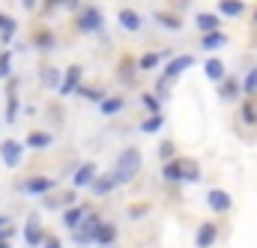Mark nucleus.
<instances>
[{
	"label": "nucleus",
	"instance_id": "f257e3e1",
	"mask_svg": "<svg viewBox=\"0 0 257 248\" xmlns=\"http://www.w3.org/2000/svg\"><path fill=\"white\" fill-rule=\"evenodd\" d=\"M162 177L168 180V183H197L200 180V168H197V162L194 159H174V162H168L165 168H162Z\"/></svg>",
	"mask_w": 257,
	"mask_h": 248
},
{
	"label": "nucleus",
	"instance_id": "f03ea898",
	"mask_svg": "<svg viewBox=\"0 0 257 248\" xmlns=\"http://www.w3.org/2000/svg\"><path fill=\"white\" fill-rule=\"evenodd\" d=\"M138 171H141V150L138 147H126V150H120V156H117V165H114V177H117V183L120 186H126L132 183L135 177H138Z\"/></svg>",
	"mask_w": 257,
	"mask_h": 248
},
{
	"label": "nucleus",
	"instance_id": "7ed1b4c3",
	"mask_svg": "<svg viewBox=\"0 0 257 248\" xmlns=\"http://www.w3.org/2000/svg\"><path fill=\"white\" fill-rule=\"evenodd\" d=\"M99 227H102V218L90 209V215L81 221V227L72 233V239L78 242V245H90V242H96V236H99Z\"/></svg>",
	"mask_w": 257,
	"mask_h": 248
},
{
	"label": "nucleus",
	"instance_id": "20e7f679",
	"mask_svg": "<svg viewBox=\"0 0 257 248\" xmlns=\"http://www.w3.org/2000/svg\"><path fill=\"white\" fill-rule=\"evenodd\" d=\"M102 12L96 9V6H81L78 9V30L81 33H96V30H102Z\"/></svg>",
	"mask_w": 257,
	"mask_h": 248
},
{
	"label": "nucleus",
	"instance_id": "39448f33",
	"mask_svg": "<svg viewBox=\"0 0 257 248\" xmlns=\"http://www.w3.org/2000/svg\"><path fill=\"white\" fill-rule=\"evenodd\" d=\"M21 191L24 194H33V197H42V194H48V191H54L57 188V183L51 180V177H27L24 183H21Z\"/></svg>",
	"mask_w": 257,
	"mask_h": 248
},
{
	"label": "nucleus",
	"instance_id": "423d86ee",
	"mask_svg": "<svg viewBox=\"0 0 257 248\" xmlns=\"http://www.w3.org/2000/svg\"><path fill=\"white\" fill-rule=\"evenodd\" d=\"M21 153H24V150H21V144H18V141H12V138L0 144V159H3V165H6V168H18V165H21Z\"/></svg>",
	"mask_w": 257,
	"mask_h": 248
},
{
	"label": "nucleus",
	"instance_id": "0eeeda50",
	"mask_svg": "<svg viewBox=\"0 0 257 248\" xmlns=\"http://www.w3.org/2000/svg\"><path fill=\"white\" fill-rule=\"evenodd\" d=\"M24 242L33 245H45V236H42V224H39V215H27V224H24Z\"/></svg>",
	"mask_w": 257,
	"mask_h": 248
},
{
	"label": "nucleus",
	"instance_id": "6e6552de",
	"mask_svg": "<svg viewBox=\"0 0 257 248\" xmlns=\"http://www.w3.org/2000/svg\"><path fill=\"white\" fill-rule=\"evenodd\" d=\"M93 183H96V165H93V162H84V165L75 171L72 186H75V188H90Z\"/></svg>",
	"mask_w": 257,
	"mask_h": 248
},
{
	"label": "nucleus",
	"instance_id": "1a4fd4ad",
	"mask_svg": "<svg viewBox=\"0 0 257 248\" xmlns=\"http://www.w3.org/2000/svg\"><path fill=\"white\" fill-rule=\"evenodd\" d=\"M206 203H209V209H212V212H227V209L233 206L230 194H227V191H221V188H209Z\"/></svg>",
	"mask_w": 257,
	"mask_h": 248
},
{
	"label": "nucleus",
	"instance_id": "9d476101",
	"mask_svg": "<svg viewBox=\"0 0 257 248\" xmlns=\"http://www.w3.org/2000/svg\"><path fill=\"white\" fill-rule=\"evenodd\" d=\"M189 66H194V57L192 54H180V57H174V60L168 63V69H165V75H162V81H171V78H177V75H183Z\"/></svg>",
	"mask_w": 257,
	"mask_h": 248
},
{
	"label": "nucleus",
	"instance_id": "9b49d317",
	"mask_svg": "<svg viewBox=\"0 0 257 248\" xmlns=\"http://www.w3.org/2000/svg\"><path fill=\"white\" fill-rule=\"evenodd\" d=\"M81 90V66H69L63 75V87H60V96H72Z\"/></svg>",
	"mask_w": 257,
	"mask_h": 248
},
{
	"label": "nucleus",
	"instance_id": "f8f14e48",
	"mask_svg": "<svg viewBox=\"0 0 257 248\" xmlns=\"http://www.w3.org/2000/svg\"><path fill=\"white\" fill-rule=\"evenodd\" d=\"M87 215H90V206H69V209L63 212V224L69 227V230H72V233H75Z\"/></svg>",
	"mask_w": 257,
	"mask_h": 248
},
{
	"label": "nucleus",
	"instance_id": "ddd939ff",
	"mask_svg": "<svg viewBox=\"0 0 257 248\" xmlns=\"http://www.w3.org/2000/svg\"><path fill=\"white\" fill-rule=\"evenodd\" d=\"M42 87L60 93V87H63V72H60L57 66H42Z\"/></svg>",
	"mask_w": 257,
	"mask_h": 248
},
{
	"label": "nucleus",
	"instance_id": "4468645a",
	"mask_svg": "<svg viewBox=\"0 0 257 248\" xmlns=\"http://www.w3.org/2000/svg\"><path fill=\"white\" fill-rule=\"evenodd\" d=\"M215 239H218V227L206 221V224H200V227H197V236H194V245H197V248H209L212 242H215Z\"/></svg>",
	"mask_w": 257,
	"mask_h": 248
},
{
	"label": "nucleus",
	"instance_id": "2eb2a0df",
	"mask_svg": "<svg viewBox=\"0 0 257 248\" xmlns=\"http://www.w3.org/2000/svg\"><path fill=\"white\" fill-rule=\"evenodd\" d=\"M117 186H120L117 177H114V174H105V177H96V183L90 186V191H93V194H111Z\"/></svg>",
	"mask_w": 257,
	"mask_h": 248
},
{
	"label": "nucleus",
	"instance_id": "dca6fc26",
	"mask_svg": "<svg viewBox=\"0 0 257 248\" xmlns=\"http://www.w3.org/2000/svg\"><path fill=\"white\" fill-rule=\"evenodd\" d=\"M218 24H221V18L212 15V12H200V15H197V30H200L203 36H206V33H215Z\"/></svg>",
	"mask_w": 257,
	"mask_h": 248
},
{
	"label": "nucleus",
	"instance_id": "f3484780",
	"mask_svg": "<svg viewBox=\"0 0 257 248\" xmlns=\"http://www.w3.org/2000/svg\"><path fill=\"white\" fill-rule=\"evenodd\" d=\"M218 12L224 18H239L245 12V3L242 0H218Z\"/></svg>",
	"mask_w": 257,
	"mask_h": 248
},
{
	"label": "nucleus",
	"instance_id": "a211bd4d",
	"mask_svg": "<svg viewBox=\"0 0 257 248\" xmlns=\"http://www.w3.org/2000/svg\"><path fill=\"white\" fill-rule=\"evenodd\" d=\"M224 45H227V36H224L221 30L206 33V36L200 39V48H206V51H218V48H224Z\"/></svg>",
	"mask_w": 257,
	"mask_h": 248
},
{
	"label": "nucleus",
	"instance_id": "6ab92c4d",
	"mask_svg": "<svg viewBox=\"0 0 257 248\" xmlns=\"http://www.w3.org/2000/svg\"><path fill=\"white\" fill-rule=\"evenodd\" d=\"M54 144V138L48 135V132H30L27 135V147L30 150H45V147H51Z\"/></svg>",
	"mask_w": 257,
	"mask_h": 248
},
{
	"label": "nucleus",
	"instance_id": "aec40b11",
	"mask_svg": "<svg viewBox=\"0 0 257 248\" xmlns=\"http://www.w3.org/2000/svg\"><path fill=\"white\" fill-rule=\"evenodd\" d=\"M117 18H120V27H123V30H128V33L141 30V15H138V12H132V9H123Z\"/></svg>",
	"mask_w": 257,
	"mask_h": 248
},
{
	"label": "nucleus",
	"instance_id": "412c9836",
	"mask_svg": "<svg viewBox=\"0 0 257 248\" xmlns=\"http://www.w3.org/2000/svg\"><path fill=\"white\" fill-rule=\"evenodd\" d=\"M203 72H206V78H212V81H224V63L218 60V57H209V60L203 63Z\"/></svg>",
	"mask_w": 257,
	"mask_h": 248
},
{
	"label": "nucleus",
	"instance_id": "4be33fe9",
	"mask_svg": "<svg viewBox=\"0 0 257 248\" xmlns=\"http://www.w3.org/2000/svg\"><path fill=\"white\" fill-rule=\"evenodd\" d=\"M218 96H221L224 102H233V99L239 96V84H236L233 78H224V81H221V87H218Z\"/></svg>",
	"mask_w": 257,
	"mask_h": 248
},
{
	"label": "nucleus",
	"instance_id": "5701e85b",
	"mask_svg": "<svg viewBox=\"0 0 257 248\" xmlns=\"http://www.w3.org/2000/svg\"><path fill=\"white\" fill-rule=\"evenodd\" d=\"M15 117H18V90H15V84H12L9 93H6V120L15 123Z\"/></svg>",
	"mask_w": 257,
	"mask_h": 248
},
{
	"label": "nucleus",
	"instance_id": "b1692460",
	"mask_svg": "<svg viewBox=\"0 0 257 248\" xmlns=\"http://www.w3.org/2000/svg\"><path fill=\"white\" fill-rule=\"evenodd\" d=\"M99 108H102V114H105V117H114V114H120V111H123V99H120V96H108Z\"/></svg>",
	"mask_w": 257,
	"mask_h": 248
},
{
	"label": "nucleus",
	"instance_id": "393cba45",
	"mask_svg": "<svg viewBox=\"0 0 257 248\" xmlns=\"http://www.w3.org/2000/svg\"><path fill=\"white\" fill-rule=\"evenodd\" d=\"M162 126H165V117H162V114H150V117L141 123V132H144V135H153V132H159Z\"/></svg>",
	"mask_w": 257,
	"mask_h": 248
},
{
	"label": "nucleus",
	"instance_id": "a878e982",
	"mask_svg": "<svg viewBox=\"0 0 257 248\" xmlns=\"http://www.w3.org/2000/svg\"><path fill=\"white\" fill-rule=\"evenodd\" d=\"M114 239H117V227H114V224H102V227H99L96 242H99V245H111Z\"/></svg>",
	"mask_w": 257,
	"mask_h": 248
},
{
	"label": "nucleus",
	"instance_id": "bb28decb",
	"mask_svg": "<svg viewBox=\"0 0 257 248\" xmlns=\"http://www.w3.org/2000/svg\"><path fill=\"white\" fill-rule=\"evenodd\" d=\"M153 18H156L162 27H168V30H180V27H183V21H180V18H174V15H168V12H156Z\"/></svg>",
	"mask_w": 257,
	"mask_h": 248
},
{
	"label": "nucleus",
	"instance_id": "cd10ccee",
	"mask_svg": "<svg viewBox=\"0 0 257 248\" xmlns=\"http://www.w3.org/2000/svg\"><path fill=\"white\" fill-rule=\"evenodd\" d=\"M242 93H248V96L257 93V69H248V72H245V78H242Z\"/></svg>",
	"mask_w": 257,
	"mask_h": 248
},
{
	"label": "nucleus",
	"instance_id": "c85d7f7f",
	"mask_svg": "<svg viewBox=\"0 0 257 248\" xmlns=\"http://www.w3.org/2000/svg\"><path fill=\"white\" fill-rule=\"evenodd\" d=\"M78 93H81L84 99H93V102H99V105H102V102L108 99V96H105V90H96V87H81Z\"/></svg>",
	"mask_w": 257,
	"mask_h": 248
},
{
	"label": "nucleus",
	"instance_id": "c756f323",
	"mask_svg": "<svg viewBox=\"0 0 257 248\" xmlns=\"http://www.w3.org/2000/svg\"><path fill=\"white\" fill-rule=\"evenodd\" d=\"M141 102H144V108H147L150 114H159V111H162V102H159L153 93H144V96H141Z\"/></svg>",
	"mask_w": 257,
	"mask_h": 248
},
{
	"label": "nucleus",
	"instance_id": "7c9ffc66",
	"mask_svg": "<svg viewBox=\"0 0 257 248\" xmlns=\"http://www.w3.org/2000/svg\"><path fill=\"white\" fill-rule=\"evenodd\" d=\"M159 60H162V57H159V54H156V51H147V54H144V57H141V60H138V66H141V69H147V72H150V69H156V66H159Z\"/></svg>",
	"mask_w": 257,
	"mask_h": 248
},
{
	"label": "nucleus",
	"instance_id": "2f4dec72",
	"mask_svg": "<svg viewBox=\"0 0 257 248\" xmlns=\"http://www.w3.org/2000/svg\"><path fill=\"white\" fill-rule=\"evenodd\" d=\"M9 72H12V51L6 48V51L0 54V78H6Z\"/></svg>",
	"mask_w": 257,
	"mask_h": 248
},
{
	"label": "nucleus",
	"instance_id": "473e14b6",
	"mask_svg": "<svg viewBox=\"0 0 257 248\" xmlns=\"http://www.w3.org/2000/svg\"><path fill=\"white\" fill-rule=\"evenodd\" d=\"M36 48H39V51H51V48H54V36H51V33H39V36H36Z\"/></svg>",
	"mask_w": 257,
	"mask_h": 248
},
{
	"label": "nucleus",
	"instance_id": "72a5a7b5",
	"mask_svg": "<svg viewBox=\"0 0 257 248\" xmlns=\"http://www.w3.org/2000/svg\"><path fill=\"white\" fill-rule=\"evenodd\" d=\"M239 114H242V120H245L248 126H257V108H254V105H242V111H239Z\"/></svg>",
	"mask_w": 257,
	"mask_h": 248
},
{
	"label": "nucleus",
	"instance_id": "f704fd0d",
	"mask_svg": "<svg viewBox=\"0 0 257 248\" xmlns=\"http://www.w3.org/2000/svg\"><path fill=\"white\" fill-rule=\"evenodd\" d=\"M159 156L165 159V165H168V162H174V159H171V156H174V144H171V141H165V144H162V150H159Z\"/></svg>",
	"mask_w": 257,
	"mask_h": 248
},
{
	"label": "nucleus",
	"instance_id": "c9c22d12",
	"mask_svg": "<svg viewBox=\"0 0 257 248\" xmlns=\"http://www.w3.org/2000/svg\"><path fill=\"white\" fill-rule=\"evenodd\" d=\"M12 36H15V21L9 18V21H6V27H3V42L9 45V42H12Z\"/></svg>",
	"mask_w": 257,
	"mask_h": 248
},
{
	"label": "nucleus",
	"instance_id": "e433bc0d",
	"mask_svg": "<svg viewBox=\"0 0 257 248\" xmlns=\"http://www.w3.org/2000/svg\"><path fill=\"white\" fill-rule=\"evenodd\" d=\"M42 248H63L60 245V239H54V236H51V239H45V245Z\"/></svg>",
	"mask_w": 257,
	"mask_h": 248
},
{
	"label": "nucleus",
	"instance_id": "4c0bfd02",
	"mask_svg": "<svg viewBox=\"0 0 257 248\" xmlns=\"http://www.w3.org/2000/svg\"><path fill=\"white\" fill-rule=\"evenodd\" d=\"M3 227H12V221H9V215H0V230Z\"/></svg>",
	"mask_w": 257,
	"mask_h": 248
},
{
	"label": "nucleus",
	"instance_id": "58836bf2",
	"mask_svg": "<svg viewBox=\"0 0 257 248\" xmlns=\"http://www.w3.org/2000/svg\"><path fill=\"white\" fill-rule=\"evenodd\" d=\"M36 6V0H24V9H33Z\"/></svg>",
	"mask_w": 257,
	"mask_h": 248
},
{
	"label": "nucleus",
	"instance_id": "ea45409f",
	"mask_svg": "<svg viewBox=\"0 0 257 248\" xmlns=\"http://www.w3.org/2000/svg\"><path fill=\"white\" fill-rule=\"evenodd\" d=\"M0 248H12V239H3V242H0Z\"/></svg>",
	"mask_w": 257,
	"mask_h": 248
},
{
	"label": "nucleus",
	"instance_id": "a19ab883",
	"mask_svg": "<svg viewBox=\"0 0 257 248\" xmlns=\"http://www.w3.org/2000/svg\"><path fill=\"white\" fill-rule=\"evenodd\" d=\"M6 21H9V18H3V15H0V30H3V27H6Z\"/></svg>",
	"mask_w": 257,
	"mask_h": 248
}]
</instances>
